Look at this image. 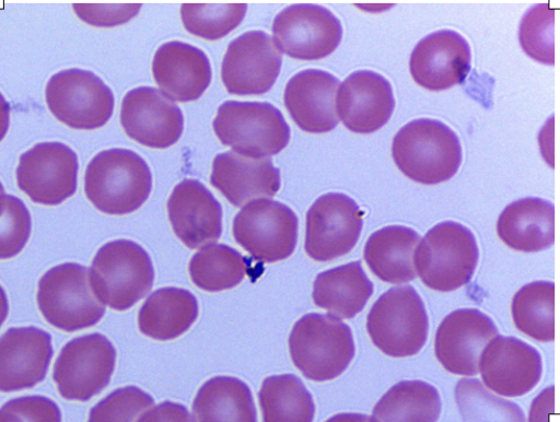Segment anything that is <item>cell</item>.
Listing matches in <instances>:
<instances>
[{
  "label": "cell",
  "instance_id": "cb8c5ba5",
  "mask_svg": "<svg viewBox=\"0 0 560 422\" xmlns=\"http://www.w3.org/2000/svg\"><path fill=\"white\" fill-rule=\"evenodd\" d=\"M339 80L319 69L294 74L284 89V105L293 121L308 133H325L339 121L336 93Z\"/></svg>",
  "mask_w": 560,
  "mask_h": 422
},
{
  "label": "cell",
  "instance_id": "60d3db41",
  "mask_svg": "<svg viewBox=\"0 0 560 422\" xmlns=\"http://www.w3.org/2000/svg\"><path fill=\"white\" fill-rule=\"evenodd\" d=\"M141 4H73L75 14L85 23L110 27L130 21L139 13Z\"/></svg>",
  "mask_w": 560,
  "mask_h": 422
},
{
  "label": "cell",
  "instance_id": "74e56055",
  "mask_svg": "<svg viewBox=\"0 0 560 422\" xmlns=\"http://www.w3.org/2000/svg\"><path fill=\"white\" fill-rule=\"evenodd\" d=\"M153 405V398L139 387H120L92 407L88 422H136Z\"/></svg>",
  "mask_w": 560,
  "mask_h": 422
},
{
  "label": "cell",
  "instance_id": "5b68a950",
  "mask_svg": "<svg viewBox=\"0 0 560 422\" xmlns=\"http://www.w3.org/2000/svg\"><path fill=\"white\" fill-rule=\"evenodd\" d=\"M479 249L472 232L460 223L444 221L418 243L415 269L430 289L450 292L466 285L477 267Z\"/></svg>",
  "mask_w": 560,
  "mask_h": 422
},
{
  "label": "cell",
  "instance_id": "d4e9b609",
  "mask_svg": "<svg viewBox=\"0 0 560 422\" xmlns=\"http://www.w3.org/2000/svg\"><path fill=\"white\" fill-rule=\"evenodd\" d=\"M152 73L160 92L175 102L199 98L211 81V66L206 54L178 40L164 43L156 49Z\"/></svg>",
  "mask_w": 560,
  "mask_h": 422
},
{
  "label": "cell",
  "instance_id": "83f0119b",
  "mask_svg": "<svg viewBox=\"0 0 560 422\" xmlns=\"http://www.w3.org/2000/svg\"><path fill=\"white\" fill-rule=\"evenodd\" d=\"M373 293L360 261H352L318 273L313 283L314 304L335 318L349 319L359 314Z\"/></svg>",
  "mask_w": 560,
  "mask_h": 422
},
{
  "label": "cell",
  "instance_id": "b9f144b4",
  "mask_svg": "<svg viewBox=\"0 0 560 422\" xmlns=\"http://www.w3.org/2000/svg\"><path fill=\"white\" fill-rule=\"evenodd\" d=\"M136 422H192V420L185 406L166 400L147 409Z\"/></svg>",
  "mask_w": 560,
  "mask_h": 422
},
{
  "label": "cell",
  "instance_id": "5bb4252c",
  "mask_svg": "<svg viewBox=\"0 0 560 422\" xmlns=\"http://www.w3.org/2000/svg\"><path fill=\"white\" fill-rule=\"evenodd\" d=\"M79 164L72 149L61 142H40L20 156L19 188L35 203L56 206L77 190Z\"/></svg>",
  "mask_w": 560,
  "mask_h": 422
},
{
  "label": "cell",
  "instance_id": "f546056e",
  "mask_svg": "<svg viewBox=\"0 0 560 422\" xmlns=\"http://www.w3.org/2000/svg\"><path fill=\"white\" fill-rule=\"evenodd\" d=\"M194 422H257L249 387L231 376L206 380L192 401Z\"/></svg>",
  "mask_w": 560,
  "mask_h": 422
},
{
  "label": "cell",
  "instance_id": "7dc6e473",
  "mask_svg": "<svg viewBox=\"0 0 560 422\" xmlns=\"http://www.w3.org/2000/svg\"><path fill=\"white\" fill-rule=\"evenodd\" d=\"M2 195H4V189H3L2 184L0 183V197H1Z\"/></svg>",
  "mask_w": 560,
  "mask_h": 422
},
{
  "label": "cell",
  "instance_id": "ab89813d",
  "mask_svg": "<svg viewBox=\"0 0 560 422\" xmlns=\"http://www.w3.org/2000/svg\"><path fill=\"white\" fill-rule=\"evenodd\" d=\"M0 422H61V413L56 402L47 397L23 396L0 408Z\"/></svg>",
  "mask_w": 560,
  "mask_h": 422
},
{
  "label": "cell",
  "instance_id": "d590c367",
  "mask_svg": "<svg viewBox=\"0 0 560 422\" xmlns=\"http://www.w3.org/2000/svg\"><path fill=\"white\" fill-rule=\"evenodd\" d=\"M245 3H184L180 17L185 30L203 39L224 37L243 21Z\"/></svg>",
  "mask_w": 560,
  "mask_h": 422
},
{
  "label": "cell",
  "instance_id": "7a4b0ae2",
  "mask_svg": "<svg viewBox=\"0 0 560 422\" xmlns=\"http://www.w3.org/2000/svg\"><path fill=\"white\" fill-rule=\"evenodd\" d=\"M152 188V175L145 161L127 149L97 153L84 174V192L101 212L124 215L139 209Z\"/></svg>",
  "mask_w": 560,
  "mask_h": 422
},
{
  "label": "cell",
  "instance_id": "44dd1931",
  "mask_svg": "<svg viewBox=\"0 0 560 422\" xmlns=\"http://www.w3.org/2000/svg\"><path fill=\"white\" fill-rule=\"evenodd\" d=\"M394 107L389 81L374 71L351 73L337 92L338 118L355 133H372L381 129L389 120Z\"/></svg>",
  "mask_w": 560,
  "mask_h": 422
},
{
  "label": "cell",
  "instance_id": "484cf974",
  "mask_svg": "<svg viewBox=\"0 0 560 422\" xmlns=\"http://www.w3.org/2000/svg\"><path fill=\"white\" fill-rule=\"evenodd\" d=\"M497 234L510 248L535 253L555 242V207L540 198H523L510 203L497 222Z\"/></svg>",
  "mask_w": 560,
  "mask_h": 422
},
{
  "label": "cell",
  "instance_id": "ba28073f",
  "mask_svg": "<svg viewBox=\"0 0 560 422\" xmlns=\"http://www.w3.org/2000/svg\"><path fill=\"white\" fill-rule=\"evenodd\" d=\"M213 130L221 143L249 157L278 154L290 140L281 112L266 102H224L218 108Z\"/></svg>",
  "mask_w": 560,
  "mask_h": 422
},
{
  "label": "cell",
  "instance_id": "9c48e42d",
  "mask_svg": "<svg viewBox=\"0 0 560 422\" xmlns=\"http://www.w3.org/2000/svg\"><path fill=\"white\" fill-rule=\"evenodd\" d=\"M298 226V216L291 208L271 199H258L237 212L232 232L235 242L255 260L270 263L293 254Z\"/></svg>",
  "mask_w": 560,
  "mask_h": 422
},
{
  "label": "cell",
  "instance_id": "30bf717a",
  "mask_svg": "<svg viewBox=\"0 0 560 422\" xmlns=\"http://www.w3.org/2000/svg\"><path fill=\"white\" fill-rule=\"evenodd\" d=\"M45 98L50 113L73 129L100 128L114 109L112 90L93 72L77 68L54 74L47 82Z\"/></svg>",
  "mask_w": 560,
  "mask_h": 422
},
{
  "label": "cell",
  "instance_id": "603a6c76",
  "mask_svg": "<svg viewBox=\"0 0 560 422\" xmlns=\"http://www.w3.org/2000/svg\"><path fill=\"white\" fill-rule=\"evenodd\" d=\"M210 183L235 207L269 199L280 189V172L269 157H249L235 151L218 154Z\"/></svg>",
  "mask_w": 560,
  "mask_h": 422
},
{
  "label": "cell",
  "instance_id": "f1b7e54d",
  "mask_svg": "<svg viewBox=\"0 0 560 422\" xmlns=\"http://www.w3.org/2000/svg\"><path fill=\"white\" fill-rule=\"evenodd\" d=\"M197 317L195 295L185 289L166 286L144 301L138 313V327L144 336L166 341L185 333Z\"/></svg>",
  "mask_w": 560,
  "mask_h": 422
},
{
  "label": "cell",
  "instance_id": "e575fe53",
  "mask_svg": "<svg viewBox=\"0 0 560 422\" xmlns=\"http://www.w3.org/2000/svg\"><path fill=\"white\" fill-rule=\"evenodd\" d=\"M455 401L460 422H526L516 403L493 395L476 378L457 383Z\"/></svg>",
  "mask_w": 560,
  "mask_h": 422
},
{
  "label": "cell",
  "instance_id": "4316f807",
  "mask_svg": "<svg viewBox=\"0 0 560 422\" xmlns=\"http://www.w3.org/2000/svg\"><path fill=\"white\" fill-rule=\"evenodd\" d=\"M419 234L404 225H388L371 234L363 257L370 270L387 283H404L416 278L413 254Z\"/></svg>",
  "mask_w": 560,
  "mask_h": 422
},
{
  "label": "cell",
  "instance_id": "8d00e7d4",
  "mask_svg": "<svg viewBox=\"0 0 560 422\" xmlns=\"http://www.w3.org/2000/svg\"><path fill=\"white\" fill-rule=\"evenodd\" d=\"M553 25L555 11L549 3L533 7L521 21L518 37L522 49L541 63H555Z\"/></svg>",
  "mask_w": 560,
  "mask_h": 422
},
{
  "label": "cell",
  "instance_id": "836d02e7",
  "mask_svg": "<svg viewBox=\"0 0 560 422\" xmlns=\"http://www.w3.org/2000/svg\"><path fill=\"white\" fill-rule=\"evenodd\" d=\"M511 313L515 327L540 342L555 340V283L535 281L513 296Z\"/></svg>",
  "mask_w": 560,
  "mask_h": 422
},
{
  "label": "cell",
  "instance_id": "277c9868",
  "mask_svg": "<svg viewBox=\"0 0 560 422\" xmlns=\"http://www.w3.org/2000/svg\"><path fill=\"white\" fill-rule=\"evenodd\" d=\"M89 277L98 301L122 312L149 293L154 281V269L143 247L133 241L115 239L97 250Z\"/></svg>",
  "mask_w": 560,
  "mask_h": 422
},
{
  "label": "cell",
  "instance_id": "ee69618b",
  "mask_svg": "<svg viewBox=\"0 0 560 422\" xmlns=\"http://www.w3.org/2000/svg\"><path fill=\"white\" fill-rule=\"evenodd\" d=\"M325 422H372L371 417L363 413L345 412L337 413Z\"/></svg>",
  "mask_w": 560,
  "mask_h": 422
},
{
  "label": "cell",
  "instance_id": "7c38bea8",
  "mask_svg": "<svg viewBox=\"0 0 560 422\" xmlns=\"http://www.w3.org/2000/svg\"><path fill=\"white\" fill-rule=\"evenodd\" d=\"M363 225V212L345 194L328 192L306 212L304 249L315 261H331L355 246Z\"/></svg>",
  "mask_w": 560,
  "mask_h": 422
},
{
  "label": "cell",
  "instance_id": "ac0fdd59",
  "mask_svg": "<svg viewBox=\"0 0 560 422\" xmlns=\"http://www.w3.org/2000/svg\"><path fill=\"white\" fill-rule=\"evenodd\" d=\"M120 124L136 142L166 149L180 138L184 118L180 109L159 90L139 86L124 96Z\"/></svg>",
  "mask_w": 560,
  "mask_h": 422
},
{
  "label": "cell",
  "instance_id": "f35d334b",
  "mask_svg": "<svg viewBox=\"0 0 560 422\" xmlns=\"http://www.w3.org/2000/svg\"><path fill=\"white\" fill-rule=\"evenodd\" d=\"M31 227V214L23 201L5 195L0 211V259L12 258L24 248Z\"/></svg>",
  "mask_w": 560,
  "mask_h": 422
},
{
  "label": "cell",
  "instance_id": "8fae6325",
  "mask_svg": "<svg viewBox=\"0 0 560 422\" xmlns=\"http://www.w3.org/2000/svg\"><path fill=\"white\" fill-rule=\"evenodd\" d=\"M116 350L101 333H89L67 342L52 371L59 395L67 400L88 401L109 383Z\"/></svg>",
  "mask_w": 560,
  "mask_h": 422
},
{
  "label": "cell",
  "instance_id": "9a60e30c",
  "mask_svg": "<svg viewBox=\"0 0 560 422\" xmlns=\"http://www.w3.org/2000/svg\"><path fill=\"white\" fill-rule=\"evenodd\" d=\"M281 62V52L267 33L246 32L229 44L221 79L231 94H264L275 84Z\"/></svg>",
  "mask_w": 560,
  "mask_h": 422
},
{
  "label": "cell",
  "instance_id": "f6af8a7d",
  "mask_svg": "<svg viewBox=\"0 0 560 422\" xmlns=\"http://www.w3.org/2000/svg\"><path fill=\"white\" fill-rule=\"evenodd\" d=\"M10 121V105L0 93V141L4 138Z\"/></svg>",
  "mask_w": 560,
  "mask_h": 422
},
{
  "label": "cell",
  "instance_id": "d6a6232c",
  "mask_svg": "<svg viewBox=\"0 0 560 422\" xmlns=\"http://www.w3.org/2000/svg\"><path fill=\"white\" fill-rule=\"evenodd\" d=\"M248 262L236 249L211 244L195 253L188 263L192 283L207 292H220L240 284L247 274Z\"/></svg>",
  "mask_w": 560,
  "mask_h": 422
},
{
  "label": "cell",
  "instance_id": "d6986e66",
  "mask_svg": "<svg viewBox=\"0 0 560 422\" xmlns=\"http://www.w3.org/2000/svg\"><path fill=\"white\" fill-rule=\"evenodd\" d=\"M409 70L415 82L429 91L460 84L470 70L469 44L451 30L431 33L413 48Z\"/></svg>",
  "mask_w": 560,
  "mask_h": 422
},
{
  "label": "cell",
  "instance_id": "6da1fadb",
  "mask_svg": "<svg viewBox=\"0 0 560 422\" xmlns=\"http://www.w3.org/2000/svg\"><path fill=\"white\" fill-rule=\"evenodd\" d=\"M392 156L399 171L411 180L435 185L452 178L462 163L457 134L436 119H415L393 139Z\"/></svg>",
  "mask_w": 560,
  "mask_h": 422
},
{
  "label": "cell",
  "instance_id": "7402d4cb",
  "mask_svg": "<svg viewBox=\"0 0 560 422\" xmlns=\"http://www.w3.org/2000/svg\"><path fill=\"white\" fill-rule=\"evenodd\" d=\"M52 356L51 338L28 326L8 329L0 337V391L32 388L40 383Z\"/></svg>",
  "mask_w": 560,
  "mask_h": 422
},
{
  "label": "cell",
  "instance_id": "ffe728a7",
  "mask_svg": "<svg viewBox=\"0 0 560 422\" xmlns=\"http://www.w3.org/2000/svg\"><path fill=\"white\" fill-rule=\"evenodd\" d=\"M167 214L175 235L190 249L209 246L221 236V204L196 179H184L174 187Z\"/></svg>",
  "mask_w": 560,
  "mask_h": 422
},
{
  "label": "cell",
  "instance_id": "52a82bcc",
  "mask_svg": "<svg viewBox=\"0 0 560 422\" xmlns=\"http://www.w3.org/2000/svg\"><path fill=\"white\" fill-rule=\"evenodd\" d=\"M38 308L51 326L70 332L90 328L105 314L90 284L89 269L75 262L50 268L38 281Z\"/></svg>",
  "mask_w": 560,
  "mask_h": 422
},
{
  "label": "cell",
  "instance_id": "4dcf8cb0",
  "mask_svg": "<svg viewBox=\"0 0 560 422\" xmlns=\"http://www.w3.org/2000/svg\"><path fill=\"white\" fill-rule=\"evenodd\" d=\"M438 389L423 380H402L376 402L372 422H436L441 413Z\"/></svg>",
  "mask_w": 560,
  "mask_h": 422
},
{
  "label": "cell",
  "instance_id": "8992f818",
  "mask_svg": "<svg viewBox=\"0 0 560 422\" xmlns=\"http://www.w3.org/2000/svg\"><path fill=\"white\" fill-rule=\"evenodd\" d=\"M366 330L373 344L392 357L417 354L424 345L429 319L418 292L410 285L390 288L371 307Z\"/></svg>",
  "mask_w": 560,
  "mask_h": 422
},
{
  "label": "cell",
  "instance_id": "e0dca14e",
  "mask_svg": "<svg viewBox=\"0 0 560 422\" xmlns=\"http://www.w3.org/2000/svg\"><path fill=\"white\" fill-rule=\"evenodd\" d=\"M478 372L486 387L504 397L529 392L540 380L539 352L514 337L497 336L483 349Z\"/></svg>",
  "mask_w": 560,
  "mask_h": 422
},
{
  "label": "cell",
  "instance_id": "1f68e13d",
  "mask_svg": "<svg viewBox=\"0 0 560 422\" xmlns=\"http://www.w3.org/2000/svg\"><path fill=\"white\" fill-rule=\"evenodd\" d=\"M262 422H313V397L299 377L280 374L266 377L258 392Z\"/></svg>",
  "mask_w": 560,
  "mask_h": 422
},
{
  "label": "cell",
  "instance_id": "bcb514c9",
  "mask_svg": "<svg viewBox=\"0 0 560 422\" xmlns=\"http://www.w3.org/2000/svg\"><path fill=\"white\" fill-rule=\"evenodd\" d=\"M9 313V303L7 298V294L3 288L0 285V327L4 323Z\"/></svg>",
  "mask_w": 560,
  "mask_h": 422
},
{
  "label": "cell",
  "instance_id": "3957f363",
  "mask_svg": "<svg viewBox=\"0 0 560 422\" xmlns=\"http://www.w3.org/2000/svg\"><path fill=\"white\" fill-rule=\"evenodd\" d=\"M289 352L295 367L313 382H327L341 375L355 353L350 327L317 313L302 316L293 326Z\"/></svg>",
  "mask_w": 560,
  "mask_h": 422
},
{
  "label": "cell",
  "instance_id": "7bdbcfd3",
  "mask_svg": "<svg viewBox=\"0 0 560 422\" xmlns=\"http://www.w3.org/2000/svg\"><path fill=\"white\" fill-rule=\"evenodd\" d=\"M555 387L549 386L533 400L528 422H555Z\"/></svg>",
  "mask_w": 560,
  "mask_h": 422
},
{
  "label": "cell",
  "instance_id": "2e32d148",
  "mask_svg": "<svg viewBox=\"0 0 560 422\" xmlns=\"http://www.w3.org/2000/svg\"><path fill=\"white\" fill-rule=\"evenodd\" d=\"M497 336V326L485 313L476 308L456 309L441 321L434 353L447 372L472 376L478 373L483 349Z\"/></svg>",
  "mask_w": 560,
  "mask_h": 422
},
{
  "label": "cell",
  "instance_id": "4fadbf2b",
  "mask_svg": "<svg viewBox=\"0 0 560 422\" xmlns=\"http://www.w3.org/2000/svg\"><path fill=\"white\" fill-rule=\"evenodd\" d=\"M276 46L291 58L317 60L338 47L342 37L340 21L328 9L310 3L292 4L280 11L272 23Z\"/></svg>",
  "mask_w": 560,
  "mask_h": 422
}]
</instances>
